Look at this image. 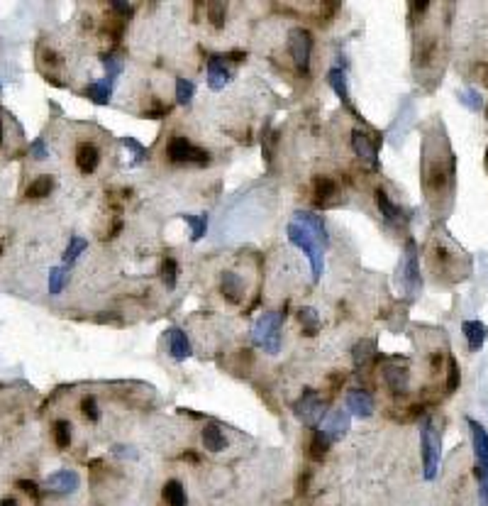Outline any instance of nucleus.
Returning a JSON list of instances; mask_svg holds the SVG:
<instances>
[{
	"mask_svg": "<svg viewBox=\"0 0 488 506\" xmlns=\"http://www.w3.org/2000/svg\"><path fill=\"white\" fill-rule=\"evenodd\" d=\"M420 445H423V475L428 482H432L442 462V433L432 418H425L420 426Z\"/></svg>",
	"mask_w": 488,
	"mask_h": 506,
	"instance_id": "1",
	"label": "nucleus"
},
{
	"mask_svg": "<svg viewBox=\"0 0 488 506\" xmlns=\"http://www.w3.org/2000/svg\"><path fill=\"white\" fill-rule=\"evenodd\" d=\"M286 321V311H266L259 316L252 331V340L257 347L266 350L269 355H276L281 350V326Z\"/></svg>",
	"mask_w": 488,
	"mask_h": 506,
	"instance_id": "2",
	"label": "nucleus"
},
{
	"mask_svg": "<svg viewBox=\"0 0 488 506\" xmlns=\"http://www.w3.org/2000/svg\"><path fill=\"white\" fill-rule=\"evenodd\" d=\"M286 235H288V242L295 245L298 250L305 252V257L310 260V267H313V281L318 284L323 279V271H325V255H323V245L310 235L308 228L298 226V223H291L286 228Z\"/></svg>",
	"mask_w": 488,
	"mask_h": 506,
	"instance_id": "3",
	"label": "nucleus"
},
{
	"mask_svg": "<svg viewBox=\"0 0 488 506\" xmlns=\"http://www.w3.org/2000/svg\"><path fill=\"white\" fill-rule=\"evenodd\" d=\"M166 157L171 164H188V166H208L210 164V152L195 147L190 140L176 135L171 137L169 147H166Z\"/></svg>",
	"mask_w": 488,
	"mask_h": 506,
	"instance_id": "4",
	"label": "nucleus"
},
{
	"mask_svg": "<svg viewBox=\"0 0 488 506\" xmlns=\"http://www.w3.org/2000/svg\"><path fill=\"white\" fill-rule=\"evenodd\" d=\"M469 431H471V448H473V477L478 484L488 487V431L473 418H466Z\"/></svg>",
	"mask_w": 488,
	"mask_h": 506,
	"instance_id": "5",
	"label": "nucleus"
},
{
	"mask_svg": "<svg viewBox=\"0 0 488 506\" xmlns=\"http://www.w3.org/2000/svg\"><path fill=\"white\" fill-rule=\"evenodd\" d=\"M288 52L300 76L310 74V54H313V32L305 27H293L288 32Z\"/></svg>",
	"mask_w": 488,
	"mask_h": 506,
	"instance_id": "6",
	"label": "nucleus"
},
{
	"mask_svg": "<svg viewBox=\"0 0 488 506\" xmlns=\"http://www.w3.org/2000/svg\"><path fill=\"white\" fill-rule=\"evenodd\" d=\"M293 413L298 416V421H303L305 426H310L315 431L325 421V416H327V409H325V401L318 391L305 389L303 396L293 404Z\"/></svg>",
	"mask_w": 488,
	"mask_h": 506,
	"instance_id": "7",
	"label": "nucleus"
},
{
	"mask_svg": "<svg viewBox=\"0 0 488 506\" xmlns=\"http://www.w3.org/2000/svg\"><path fill=\"white\" fill-rule=\"evenodd\" d=\"M400 271H403V284L410 294H418L420 286H423V279H420V264H418V245L415 240L405 242V257L403 264H400Z\"/></svg>",
	"mask_w": 488,
	"mask_h": 506,
	"instance_id": "8",
	"label": "nucleus"
},
{
	"mask_svg": "<svg viewBox=\"0 0 488 506\" xmlns=\"http://www.w3.org/2000/svg\"><path fill=\"white\" fill-rule=\"evenodd\" d=\"M352 150L354 155L359 157L361 161H366V166L374 171L381 169V159H379V150H376V142L371 140L366 132L361 130H354L352 132Z\"/></svg>",
	"mask_w": 488,
	"mask_h": 506,
	"instance_id": "9",
	"label": "nucleus"
},
{
	"mask_svg": "<svg viewBox=\"0 0 488 506\" xmlns=\"http://www.w3.org/2000/svg\"><path fill=\"white\" fill-rule=\"evenodd\" d=\"M349 428H352V413H349L347 409H334L332 413L325 416L323 428H320V431L330 438V443H337L347 436Z\"/></svg>",
	"mask_w": 488,
	"mask_h": 506,
	"instance_id": "10",
	"label": "nucleus"
},
{
	"mask_svg": "<svg viewBox=\"0 0 488 506\" xmlns=\"http://www.w3.org/2000/svg\"><path fill=\"white\" fill-rule=\"evenodd\" d=\"M81 487V477L76 470H56L51 475H47L44 489L51 494H74Z\"/></svg>",
	"mask_w": 488,
	"mask_h": 506,
	"instance_id": "11",
	"label": "nucleus"
},
{
	"mask_svg": "<svg viewBox=\"0 0 488 506\" xmlns=\"http://www.w3.org/2000/svg\"><path fill=\"white\" fill-rule=\"evenodd\" d=\"M232 69L229 61L225 59V54H213L208 59V86L210 90H222L225 86L232 81Z\"/></svg>",
	"mask_w": 488,
	"mask_h": 506,
	"instance_id": "12",
	"label": "nucleus"
},
{
	"mask_svg": "<svg viewBox=\"0 0 488 506\" xmlns=\"http://www.w3.org/2000/svg\"><path fill=\"white\" fill-rule=\"evenodd\" d=\"M220 294H222V299L227 301V303H242L244 299V281L242 276L237 274V271H222L220 274Z\"/></svg>",
	"mask_w": 488,
	"mask_h": 506,
	"instance_id": "13",
	"label": "nucleus"
},
{
	"mask_svg": "<svg viewBox=\"0 0 488 506\" xmlns=\"http://www.w3.org/2000/svg\"><path fill=\"white\" fill-rule=\"evenodd\" d=\"M347 411L359 418H369L374 413V396L366 389H349L347 391Z\"/></svg>",
	"mask_w": 488,
	"mask_h": 506,
	"instance_id": "14",
	"label": "nucleus"
},
{
	"mask_svg": "<svg viewBox=\"0 0 488 506\" xmlns=\"http://www.w3.org/2000/svg\"><path fill=\"white\" fill-rule=\"evenodd\" d=\"M293 223H298V226L308 228L310 235L315 237V240L320 242L323 247H330V235H327V228H325V221L318 216V213H308V211H298L293 218Z\"/></svg>",
	"mask_w": 488,
	"mask_h": 506,
	"instance_id": "15",
	"label": "nucleus"
},
{
	"mask_svg": "<svg viewBox=\"0 0 488 506\" xmlns=\"http://www.w3.org/2000/svg\"><path fill=\"white\" fill-rule=\"evenodd\" d=\"M100 164V152L93 142H79L76 147V169L81 174H93Z\"/></svg>",
	"mask_w": 488,
	"mask_h": 506,
	"instance_id": "16",
	"label": "nucleus"
},
{
	"mask_svg": "<svg viewBox=\"0 0 488 506\" xmlns=\"http://www.w3.org/2000/svg\"><path fill=\"white\" fill-rule=\"evenodd\" d=\"M166 338H169V355L174 357L176 362H184L193 355L190 340L186 338V333L181 331V328H169V331H166Z\"/></svg>",
	"mask_w": 488,
	"mask_h": 506,
	"instance_id": "17",
	"label": "nucleus"
},
{
	"mask_svg": "<svg viewBox=\"0 0 488 506\" xmlns=\"http://www.w3.org/2000/svg\"><path fill=\"white\" fill-rule=\"evenodd\" d=\"M384 381L393 394H405L410 384V370L405 365H389L384 370Z\"/></svg>",
	"mask_w": 488,
	"mask_h": 506,
	"instance_id": "18",
	"label": "nucleus"
},
{
	"mask_svg": "<svg viewBox=\"0 0 488 506\" xmlns=\"http://www.w3.org/2000/svg\"><path fill=\"white\" fill-rule=\"evenodd\" d=\"M327 84H330V88H332L334 93H337V98L342 100V106H344V108H349L354 118H359V116H357V111H354V106H352V98H349L347 74H344L342 69H330V74H327Z\"/></svg>",
	"mask_w": 488,
	"mask_h": 506,
	"instance_id": "19",
	"label": "nucleus"
},
{
	"mask_svg": "<svg viewBox=\"0 0 488 506\" xmlns=\"http://www.w3.org/2000/svg\"><path fill=\"white\" fill-rule=\"evenodd\" d=\"M113 86H115V81H110L108 76H105V79L93 81V84L86 86L83 95L88 100H93L95 106H108L110 98H113Z\"/></svg>",
	"mask_w": 488,
	"mask_h": 506,
	"instance_id": "20",
	"label": "nucleus"
},
{
	"mask_svg": "<svg viewBox=\"0 0 488 506\" xmlns=\"http://www.w3.org/2000/svg\"><path fill=\"white\" fill-rule=\"evenodd\" d=\"M462 333H464V338H466V345L471 352L481 350L483 342H486V338H488V328H486V323H481V321H464Z\"/></svg>",
	"mask_w": 488,
	"mask_h": 506,
	"instance_id": "21",
	"label": "nucleus"
},
{
	"mask_svg": "<svg viewBox=\"0 0 488 506\" xmlns=\"http://www.w3.org/2000/svg\"><path fill=\"white\" fill-rule=\"evenodd\" d=\"M200 441H203V448L210 452H222L225 448L229 445L227 438H225V433L220 431V426H215V423H208V426L203 428V433H200Z\"/></svg>",
	"mask_w": 488,
	"mask_h": 506,
	"instance_id": "22",
	"label": "nucleus"
},
{
	"mask_svg": "<svg viewBox=\"0 0 488 506\" xmlns=\"http://www.w3.org/2000/svg\"><path fill=\"white\" fill-rule=\"evenodd\" d=\"M352 357L357 367H369L371 362L379 357V350H376V340H359L357 345L352 347Z\"/></svg>",
	"mask_w": 488,
	"mask_h": 506,
	"instance_id": "23",
	"label": "nucleus"
},
{
	"mask_svg": "<svg viewBox=\"0 0 488 506\" xmlns=\"http://www.w3.org/2000/svg\"><path fill=\"white\" fill-rule=\"evenodd\" d=\"M313 186H315V203L318 206H330L334 200V193H337V184L332 179H327V176H318L313 181Z\"/></svg>",
	"mask_w": 488,
	"mask_h": 506,
	"instance_id": "24",
	"label": "nucleus"
},
{
	"mask_svg": "<svg viewBox=\"0 0 488 506\" xmlns=\"http://www.w3.org/2000/svg\"><path fill=\"white\" fill-rule=\"evenodd\" d=\"M330 438L325 436L320 428H315L313 431V438H310V450H308V455H310V460L313 462H323L325 457H327V452H330Z\"/></svg>",
	"mask_w": 488,
	"mask_h": 506,
	"instance_id": "25",
	"label": "nucleus"
},
{
	"mask_svg": "<svg viewBox=\"0 0 488 506\" xmlns=\"http://www.w3.org/2000/svg\"><path fill=\"white\" fill-rule=\"evenodd\" d=\"M161 496H164L166 506H186L188 499H186V487L181 484L179 480H169L161 489Z\"/></svg>",
	"mask_w": 488,
	"mask_h": 506,
	"instance_id": "26",
	"label": "nucleus"
},
{
	"mask_svg": "<svg viewBox=\"0 0 488 506\" xmlns=\"http://www.w3.org/2000/svg\"><path fill=\"white\" fill-rule=\"evenodd\" d=\"M298 321H300V326H303V335H308V338L318 335L320 316H318V311H315V308H310V306L298 308Z\"/></svg>",
	"mask_w": 488,
	"mask_h": 506,
	"instance_id": "27",
	"label": "nucleus"
},
{
	"mask_svg": "<svg viewBox=\"0 0 488 506\" xmlns=\"http://www.w3.org/2000/svg\"><path fill=\"white\" fill-rule=\"evenodd\" d=\"M51 189H54V179H51L49 174H44V176H37V179L27 186L25 196L27 198H47V196L51 193Z\"/></svg>",
	"mask_w": 488,
	"mask_h": 506,
	"instance_id": "28",
	"label": "nucleus"
},
{
	"mask_svg": "<svg viewBox=\"0 0 488 506\" xmlns=\"http://www.w3.org/2000/svg\"><path fill=\"white\" fill-rule=\"evenodd\" d=\"M181 221L186 223V226L190 228V240L198 242L205 237V232H208V213H200V216H181Z\"/></svg>",
	"mask_w": 488,
	"mask_h": 506,
	"instance_id": "29",
	"label": "nucleus"
},
{
	"mask_svg": "<svg viewBox=\"0 0 488 506\" xmlns=\"http://www.w3.org/2000/svg\"><path fill=\"white\" fill-rule=\"evenodd\" d=\"M376 206H379L381 216H384V221H396V218L400 216V208L396 206L393 200L389 198V193H386L384 189H376Z\"/></svg>",
	"mask_w": 488,
	"mask_h": 506,
	"instance_id": "30",
	"label": "nucleus"
},
{
	"mask_svg": "<svg viewBox=\"0 0 488 506\" xmlns=\"http://www.w3.org/2000/svg\"><path fill=\"white\" fill-rule=\"evenodd\" d=\"M208 22L215 27V30H222L225 22H227V6L220 3V0H210L208 6Z\"/></svg>",
	"mask_w": 488,
	"mask_h": 506,
	"instance_id": "31",
	"label": "nucleus"
},
{
	"mask_svg": "<svg viewBox=\"0 0 488 506\" xmlns=\"http://www.w3.org/2000/svg\"><path fill=\"white\" fill-rule=\"evenodd\" d=\"M88 250V242L83 240V237H71L69 240V245H66V252H64V264L66 267H71V264H76L79 262V257L83 255V252Z\"/></svg>",
	"mask_w": 488,
	"mask_h": 506,
	"instance_id": "32",
	"label": "nucleus"
},
{
	"mask_svg": "<svg viewBox=\"0 0 488 506\" xmlns=\"http://www.w3.org/2000/svg\"><path fill=\"white\" fill-rule=\"evenodd\" d=\"M66 281H69V267H66V264L49 269V294L51 296H59L61 291H64Z\"/></svg>",
	"mask_w": 488,
	"mask_h": 506,
	"instance_id": "33",
	"label": "nucleus"
},
{
	"mask_svg": "<svg viewBox=\"0 0 488 506\" xmlns=\"http://www.w3.org/2000/svg\"><path fill=\"white\" fill-rule=\"evenodd\" d=\"M195 95V84L188 79H176V103L179 106H190Z\"/></svg>",
	"mask_w": 488,
	"mask_h": 506,
	"instance_id": "34",
	"label": "nucleus"
},
{
	"mask_svg": "<svg viewBox=\"0 0 488 506\" xmlns=\"http://www.w3.org/2000/svg\"><path fill=\"white\" fill-rule=\"evenodd\" d=\"M100 64H103V69L110 81H117V76L122 74V69H125V61H122V56H117V54H103L100 56Z\"/></svg>",
	"mask_w": 488,
	"mask_h": 506,
	"instance_id": "35",
	"label": "nucleus"
},
{
	"mask_svg": "<svg viewBox=\"0 0 488 506\" xmlns=\"http://www.w3.org/2000/svg\"><path fill=\"white\" fill-rule=\"evenodd\" d=\"M159 276H161V281H164L166 289H176V279H179V264H176V260L166 257L159 267Z\"/></svg>",
	"mask_w": 488,
	"mask_h": 506,
	"instance_id": "36",
	"label": "nucleus"
},
{
	"mask_svg": "<svg viewBox=\"0 0 488 506\" xmlns=\"http://www.w3.org/2000/svg\"><path fill=\"white\" fill-rule=\"evenodd\" d=\"M51 436H54L56 448H61V450L71 448V423L69 421H56L54 428H51Z\"/></svg>",
	"mask_w": 488,
	"mask_h": 506,
	"instance_id": "37",
	"label": "nucleus"
},
{
	"mask_svg": "<svg viewBox=\"0 0 488 506\" xmlns=\"http://www.w3.org/2000/svg\"><path fill=\"white\" fill-rule=\"evenodd\" d=\"M459 103H464L469 111L478 113L483 108V95L478 93L476 88H466V90H462V93H459Z\"/></svg>",
	"mask_w": 488,
	"mask_h": 506,
	"instance_id": "38",
	"label": "nucleus"
},
{
	"mask_svg": "<svg viewBox=\"0 0 488 506\" xmlns=\"http://www.w3.org/2000/svg\"><path fill=\"white\" fill-rule=\"evenodd\" d=\"M122 145H125L127 150H132V157H135V159H132V164H135V166L145 164L147 157H149L147 147H145V145H140V142H137L135 137H125V140H122Z\"/></svg>",
	"mask_w": 488,
	"mask_h": 506,
	"instance_id": "39",
	"label": "nucleus"
},
{
	"mask_svg": "<svg viewBox=\"0 0 488 506\" xmlns=\"http://www.w3.org/2000/svg\"><path fill=\"white\" fill-rule=\"evenodd\" d=\"M81 413H83L90 423L100 421V409H98V404H95L93 396H83V399H81Z\"/></svg>",
	"mask_w": 488,
	"mask_h": 506,
	"instance_id": "40",
	"label": "nucleus"
},
{
	"mask_svg": "<svg viewBox=\"0 0 488 506\" xmlns=\"http://www.w3.org/2000/svg\"><path fill=\"white\" fill-rule=\"evenodd\" d=\"M171 108L166 106V103H161V100H154L149 108H145V116L142 118H149V120H159V118H166L169 116Z\"/></svg>",
	"mask_w": 488,
	"mask_h": 506,
	"instance_id": "41",
	"label": "nucleus"
},
{
	"mask_svg": "<svg viewBox=\"0 0 488 506\" xmlns=\"http://www.w3.org/2000/svg\"><path fill=\"white\" fill-rule=\"evenodd\" d=\"M30 155H32V159H37V161L49 159V147H47L44 137H37V140L32 142V145H30Z\"/></svg>",
	"mask_w": 488,
	"mask_h": 506,
	"instance_id": "42",
	"label": "nucleus"
},
{
	"mask_svg": "<svg viewBox=\"0 0 488 506\" xmlns=\"http://www.w3.org/2000/svg\"><path fill=\"white\" fill-rule=\"evenodd\" d=\"M462 381V374H459V365L454 357H449V367H447V391H454Z\"/></svg>",
	"mask_w": 488,
	"mask_h": 506,
	"instance_id": "43",
	"label": "nucleus"
},
{
	"mask_svg": "<svg viewBox=\"0 0 488 506\" xmlns=\"http://www.w3.org/2000/svg\"><path fill=\"white\" fill-rule=\"evenodd\" d=\"M17 487H20L25 494H30L32 499H40V487H37L32 480H17Z\"/></svg>",
	"mask_w": 488,
	"mask_h": 506,
	"instance_id": "44",
	"label": "nucleus"
},
{
	"mask_svg": "<svg viewBox=\"0 0 488 506\" xmlns=\"http://www.w3.org/2000/svg\"><path fill=\"white\" fill-rule=\"evenodd\" d=\"M110 8H113L115 13H120V17H127L132 10H135V6H130V3H120V0H115V3H110Z\"/></svg>",
	"mask_w": 488,
	"mask_h": 506,
	"instance_id": "45",
	"label": "nucleus"
},
{
	"mask_svg": "<svg viewBox=\"0 0 488 506\" xmlns=\"http://www.w3.org/2000/svg\"><path fill=\"white\" fill-rule=\"evenodd\" d=\"M113 452H115V455H117V457H122V460H125V457H130V460H137V457H140L135 450H130V448H125V445H115V448H113Z\"/></svg>",
	"mask_w": 488,
	"mask_h": 506,
	"instance_id": "46",
	"label": "nucleus"
},
{
	"mask_svg": "<svg viewBox=\"0 0 488 506\" xmlns=\"http://www.w3.org/2000/svg\"><path fill=\"white\" fill-rule=\"evenodd\" d=\"M478 506H488V487L478 484Z\"/></svg>",
	"mask_w": 488,
	"mask_h": 506,
	"instance_id": "47",
	"label": "nucleus"
},
{
	"mask_svg": "<svg viewBox=\"0 0 488 506\" xmlns=\"http://www.w3.org/2000/svg\"><path fill=\"white\" fill-rule=\"evenodd\" d=\"M0 506H20V504H17V499H13V496H6V499H0Z\"/></svg>",
	"mask_w": 488,
	"mask_h": 506,
	"instance_id": "48",
	"label": "nucleus"
},
{
	"mask_svg": "<svg viewBox=\"0 0 488 506\" xmlns=\"http://www.w3.org/2000/svg\"><path fill=\"white\" fill-rule=\"evenodd\" d=\"M6 140V127H3V116H0V145Z\"/></svg>",
	"mask_w": 488,
	"mask_h": 506,
	"instance_id": "49",
	"label": "nucleus"
},
{
	"mask_svg": "<svg viewBox=\"0 0 488 506\" xmlns=\"http://www.w3.org/2000/svg\"><path fill=\"white\" fill-rule=\"evenodd\" d=\"M0 93H3V84H0Z\"/></svg>",
	"mask_w": 488,
	"mask_h": 506,
	"instance_id": "50",
	"label": "nucleus"
},
{
	"mask_svg": "<svg viewBox=\"0 0 488 506\" xmlns=\"http://www.w3.org/2000/svg\"><path fill=\"white\" fill-rule=\"evenodd\" d=\"M0 389H3V384H0Z\"/></svg>",
	"mask_w": 488,
	"mask_h": 506,
	"instance_id": "51",
	"label": "nucleus"
}]
</instances>
